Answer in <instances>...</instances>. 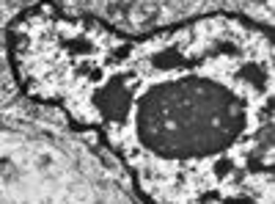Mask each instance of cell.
I'll return each instance as SVG.
<instances>
[{"label": "cell", "mask_w": 275, "mask_h": 204, "mask_svg": "<svg viewBox=\"0 0 275 204\" xmlns=\"http://www.w3.org/2000/svg\"><path fill=\"white\" fill-rule=\"evenodd\" d=\"M72 119L105 133L154 204H272V42L245 19L121 39Z\"/></svg>", "instance_id": "6da1fadb"}]
</instances>
